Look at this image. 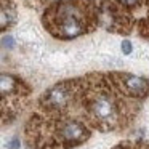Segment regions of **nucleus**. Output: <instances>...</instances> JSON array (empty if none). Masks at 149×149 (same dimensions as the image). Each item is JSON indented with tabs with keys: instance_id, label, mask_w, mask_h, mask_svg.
I'll return each instance as SVG.
<instances>
[{
	"instance_id": "1",
	"label": "nucleus",
	"mask_w": 149,
	"mask_h": 149,
	"mask_svg": "<svg viewBox=\"0 0 149 149\" xmlns=\"http://www.w3.org/2000/svg\"><path fill=\"white\" fill-rule=\"evenodd\" d=\"M85 31V21L74 5H63L58 11V32L61 37L72 39Z\"/></svg>"
},
{
	"instance_id": "2",
	"label": "nucleus",
	"mask_w": 149,
	"mask_h": 149,
	"mask_svg": "<svg viewBox=\"0 0 149 149\" xmlns=\"http://www.w3.org/2000/svg\"><path fill=\"white\" fill-rule=\"evenodd\" d=\"M90 111L93 114V117L96 119V122L101 123H111L117 116V107L114 100L109 96V95H96L91 101Z\"/></svg>"
},
{
	"instance_id": "3",
	"label": "nucleus",
	"mask_w": 149,
	"mask_h": 149,
	"mask_svg": "<svg viewBox=\"0 0 149 149\" xmlns=\"http://www.w3.org/2000/svg\"><path fill=\"white\" fill-rule=\"evenodd\" d=\"M123 88L135 98H144L149 93V82L136 75H125L123 77Z\"/></svg>"
},
{
	"instance_id": "4",
	"label": "nucleus",
	"mask_w": 149,
	"mask_h": 149,
	"mask_svg": "<svg viewBox=\"0 0 149 149\" xmlns=\"http://www.w3.org/2000/svg\"><path fill=\"white\" fill-rule=\"evenodd\" d=\"M61 136L68 143H80L84 138H87V130L79 122H66L61 127Z\"/></svg>"
},
{
	"instance_id": "5",
	"label": "nucleus",
	"mask_w": 149,
	"mask_h": 149,
	"mask_svg": "<svg viewBox=\"0 0 149 149\" xmlns=\"http://www.w3.org/2000/svg\"><path fill=\"white\" fill-rule=\"evenodd\" d=\"M47 103L53 107H63L64 104H68L69 101V90L64 85H58V87L52 88L45 96Z\"/></svg>"
},
{
	"instance_id": "6",
	"label": "nucleus",
	"mask_w": 149,
	"mask_h": 149,
	"mask_svg": "<svg viewBox=\"0 0 149 149\" xmlns=\"http://www.w3.org/2000/svg\"><path fill=\"white\" fill-rule=\"evenodd\" d=\"M16 88V79L8 74H0V95H7Z\"/></svg>"
},
{
	"instance_id": "7",
	"label": "nucleus",
	"mask_w": 149,
	"mask_h": 149,
	"mask_svg": "<svg viewBox=\"0 0 149 149\" xmlns=\"http://www.w3.org/2000/svg\"><path fill=\"white\" fill-rule=\"evenodd\" d=\"M15 21V11L8 7H0V29L8 27Z\"/></svg>"
},
{
	"instance_id": "8",
	"label": "nucleus",
	"mask_w": 149,
	"mask_h": 149,
	"mask_svg": "<svg viewBox=\"0 0 149 149\" xmlns=\"http://www.w3.org/2000/svg\"><path fill=\"white\" fill-rule=\"evenodd\" d=\"M19 148H21V141L16 136H13V138L7 143V149H19Z\"/></svg>"
},
{
	"instance_id": "9",
	"label": "nucleus",
	"mask_w": 149,
	"mask_h": 149,
	"mask_svg": "<svg viewBox=\"0 0 149 149\" xmlns=\"http://www.w3.org/2000/svg\"><path fill=\"white\" fill-rule=\"evenodd\" d=\"M119 2L123 5V7H127V8H133V7H136L141 0H119Z\"/></svg>"
},
{
	"instance_id": "10",
	"label": "nucleus",
	"mask_w": 149,
	"mask_h": 149,
	"mask_svg": "<svg viewBox=\"0 0 149 149\" xmlns=\"http://www.w3.org/2000/svg\"><path fill=\"white\" fill-rule=\"evenodd\" d=\"M122 52L125 53V55H130V53H132V43H130L128 40H125V42L122 43Z\"/></svg>"
},
{
	"instance_id": "11",
	"label": "nucleus",
	"mask_w": 149,
	"mask_h": 149,
	"mask_svg": "<svg viewBox=\"0 0 149 149\" xmlns=\"http://www.w3.org/2000/svg\"><path fill=\"white\" fill-rule=\"evenodd\" d=\"M2 43H3L5 47H8V48H11V47H13V43H15V40H13V37H11V36H7V37H3Z\"/></svg>"
}]
</instances>
